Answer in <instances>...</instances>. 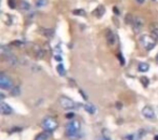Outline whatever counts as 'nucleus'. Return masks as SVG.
<instances>
[{
  "mask_svg": "<svg viewBox=\"0 0 158 140\" xmlns=\"http://www.w3.org/2000/svg\"><path fill=\"white\" fill-rule=\"evenodd\" d=\"M65 133L66 137L69 139H78L80 138V123L77 120H73L66 125L65 127Z\"/></svg>",
  "mask_w": 158,
  "mask_h": 140,
  "instance_id": "nucleus-1",
  "label": "nucleus"
},
{
  "mask_svg": "<svg viewBox=\"0 0 158 140\" xmlns=\"http://www.w3.org/2000/svg\"><path fill=\"white\" fill-rule=\"evenodd\" d=\"M140 42L143 46V48L147 51L153 50L156 47V44H157V39L153 37L152 35H147V34H144V35L140 36Z\"/></svg>",
  "mask_w": 158,
  "mask_h": 140,
  "instance_id": "nucleus-2",
  "label": "nucleus"
},
{
  "mask_svg": "<svg viewBox=\"0 0 158 140\" xmlns=\"http://www.w3.org/2000/svg\"><path fill=\"white\" fill-rule=\"evenodd\" d=\"M57 125H59V124H57L56 120H55L54 117H52V116L44 117V120H42V122H41L42 128H44L46 131H50V133L54 131L55 129L57 128Z\"/></svg>",
  "mask_w": 158,
  "mask_h": 140,
  "instance_id": "nucleus-3",
  "label": "nucleus"
},
{
  "mask_svg": "<svg viewBox=\"0 0 158 140\" xmlns=\"http://www.w3.org/2000/svg\"><path fill=\"white\" fill-rule=\"evenodd\" d=\"M130 24H131L132 28L134 29L135 32H140L142 29L143 25H144V22L143 20L140 18V16H133V15H130Z\"/></svg>",
  "mask_w": 158,
  "mask_h": 140,
  "instance_id": "nucleus-4",
  "label": "nucleus"
},
{
  "mask_svg": "<svg viewBox=\"0 0 158 140\" xmlns=\"http://www.w3.org/2000/svg\"><path fill=\"white\" fill-rule=\"evenodd\" d=\"M60 104L63 109L65 110H73V109H76V103L72 100V99L67 98V97H61L59 100Z\"/></svg>",
  "mask_w": 158,
  "mask_h": 140,
  "instance_id": "nucleus-5",
  "label": "nucleus"
},
{
  "mask_svg": "<svg viewBox=\"0 0 158 140\" xmlns=\"http://www.w3.org/2000/svg\"><path fill=\"white\" fill-rule=\"evenodd\" d=\"M12 86H13L12 79L9 76H7L5 73H1V75H0V87L2 89H11Z\"/></svg>",
  "mask_w": 158,
  "mask_h": 140,
  "instance_id": "nucleus-6",
  "label": "nucleus"
},
{
  "mask_svg": "<svg viewBox=\"0 0 158 140\" xmlns=\"http://www.w3.org/2000/svg\"><path fill=\"white\" fill-rule=\"evenodd\" d=\"M105 37H106V42H107L108 46H114L117 42V38L115 33L112 31V29L107 28L106 29V33H105Z\"/></svg>",
  "mask_w": 158,
  "mask_h": 140,
  "instance_id": "nucleus-7",
  "label": "nucleus"
},
{
  "mask_svg": "<svg viewBox=\"0 0 158 140\" xmlns=\"http://www.w3.org/2000/svg\"><path fill=\"white\" fill-rule=\"evenodd\" d=\"M142 114L144 115L145 118H147V120H155L156 118L155 112H154V110L152 109L151 107H145L144 109L142 110Z\"/></svg>",
  "mask_w": 158,
  "mask_h": 140,
  "instance_id": "nucleus-8",
  "label": "nucleus"
},
{
  "mask_svg": "<svg viewBox=\"0 0 158 140\" xmlns=\"http://www.w3.org/2000/svg\"><path fill=\"white\" fill-rule=\"evenodd\" d=\"M2 57H3V59H5L6 61H7L8 63L10 64V65H12V66H15V65H18V63H19V60L16 59V57H15V55H13L11 52H9V53H6V55H2Z\"/></svg>",
  "mask_w": 158,
  "mask_h": 140,
  "instance_id": "nucleus-9",
  "label": "nucleus"
},
{
  "mask_svg": "<svg viewBox=\"0 0 158 140\" xmlns=\"http://www.w3.org/2000/svg\"><path fill=\"white\" fill-rule=\"evenodd\" d=\"M0 112H1L2 115H10L13 112V109L9 104H7V103L1 102L0 103Z\"/></svg>",
  "mask_w": 158,
  "mask_h": 140,
  "instance_id": "nucleus-10",
  "label": "nucleus"
},
{
  "mask_svg": "<svg viewBox=\"0 0 158 140\" xmlns=\"http://www.w3.org/2000/svg\"><path fill=\"white\" fill-rule=\"evenodd\" d=\"M33 50H34V53H35V55L38 58V59H42V58L44 57V51L42 50L41 48H40L39 46H34L33 47Z\"/></svg>",
  "mask_w": 158,
  "mask_h": 140,
  "instance_id": "nucleus-11",
  "label": "nucleus"
},
{
  "mask_svg": "<svg viewBox=\"0 0 158 140\" xmlns=\"http://www.w3.org/2000/svg\"><path fill=\"white\" fill-rule=\"evenodd\" d=\"M105 13V8L103 6H99L97 9L93 11V15H95L97 18H102Z\"/></svg>",
  "mask_w": 158,
  "mask_h": 140,
  "instance_id": "nucleus-12",
  "label": "nucleus"
},
{
  "mask_svg": "<svg viewBox=\"0 0 158 140\" xmlns=\"http://www.w3.org/2000/svg\"><path fill=\"white\" fill-rule=\"evenodd\" d=\"M49 138H50V131L44 130V131H42V133H40L39 135L35 138V140H49Z\"/></svg>",
  "mask_w": 158,
  "mask_h": 140,
  "instance_id": "nucleus-13",
  "label": "nucleus"
},
{
  "mask_svg": "<svg viewBox=\"0 0 158 140\" xmlns=\"http://www.w3.org/2000/svg\"><path fill=\"white\" fill-rule=\"evenodd\" d=\"M149 28H151V35L158 40V24H152Z\"/></svg>",
  "mask_w": 158,
  "mask_h": 140,
  "instance_id": "nucleus-14",
  "label": "nucleus"
},
{
  "mask_svg": "<svg viewBox=\"0 0 158 140\" xmlns=\"http://www.w3.org/2000/svg\"><path fill=\"white\" fill-rule=\"evenodd\" d=\"M139 71L142 73L144 72H147V71L149 70V65L148 63H145V62H141V63H139V66H138Z\"/></svg>",
  "mask_w": 158,
  "mask_h": 140,
  "instance_id": "nucleus-15",
  "label": "nucleus"
},
{
  "mask_svg": "<svg viewBox=\"0 0 158 140\" xmlns=\"http://www.w3.org/2000/svg\"><path fill=\"white\" fill-rule=\"evenodd\" d=\"M85 110H86L89 114H94L95 111H97L95 107L93 104H91V103H87V104H85Z\"/></svg>",
  "mask_w": 158,
  "mask_h": 140,
  "instance_id": "nucleus-16",
  "label": "nucleus"
},
{
  "mask_svg": "<svg viewBox=\"0 0 158 140\" xmlns=\"http://www.w3.org/2000/svg\"><path fill=\"white\" fill-rule=\"evenodd\" d=\"M20 9L23 10V11H28V10L31 9V5H29L27 1H25V0H21Z\"/></svg>",
  "mask_w": 158,
  "mask_h": 140,
  "instance_id": "nucleus-17",
  "label": "nucleus"
},
{
  "mask_svg": "<svg viewBox=\"0 0 158 140\" xmlns=\"http://www.w3.org/2000/svg\"><path fill=\"white\" fill-rule=\"evenodd\" d=\"M56 70H57V73H59L61 76H64L66 74V71H65V68L62 63H60L59 65L56 66Z\"/></svg>",
  "mask_w": 158,
  "mask_h": 140,
  "instance_id": "nucleus-18",
  "label": "nucleus"
},
{
  "mask_svg": "<svg viewBox=\"0 0 158 140\" xmlns=\"http://www.w3.org/2000/svg\"><path fill=\"white\" fill-rule=\"evenodd\" d=\"M126 139L127 140H141V137H140V135L136 133H130V135H128L127 137H126Z\"/></svg>",
  "mask_w": 158,
  "mask_h": 140,
  "instance_id": "nucleus-19",
  "label": "nucleus"
},
{
  "mask_svg": "<svg viewBox=\"0 0 158 140\" xmlns=\"http://www.w3.org/2000/svg\"><path fill=\"white\" fill-rule=\"evenodd\" d=\"M42 34H44L46 37H48V38H51L53 36V34H54V31L53 29H51V28H49V29H44L42 31Z\"/></svg>",
  "mask_w": 158,
  "mask_h": 140,
  "instance_id": "nucleus-20",
  "label": "nucleus"
},
{
  "mask_svg": "<svg viewBox=\"0 0 158 140\" xmlns=\"http://www.w3.org/2000/svg\"><path fill=\"white\" fill-rule=\"evenodd\" d=\"M140 81H142V84H143V86H144V87H147V86H148V84H149V79L147 78V77H145V76H142L140 78Z\"/></svg>",
  "mask_w": 158,
  "mask_h": 140,
  "instance_id": "nucleus-21",
  "label": "nucleus"
},
{
  "mask_svg": "<svg viewBox=\"0 0 158 140\" xmlns=\"http://www.w3.org/2000/svg\"><path fill=\"white\" fill-rule=\"evenodd\" d=\"M46 5H47V0H37V2H36V6L39 8L44 7Z\"/></svg>",
  "mask_w": 158,
  "mask_h": 140,
  "instance_id": "nucleus-22",
  "label": "nucleus"
},
{
  "mask_svg": "<svg viewBox=\"0 0 158 140\" xmlns=\"http://www.w3.org/2000/svg\"><path fill=\"white\" fill-rule=\"evenodd\" d=\"M12 94H13V96H18V94H20V88L14 87L13 90H12Z\"/></svg>",
  "mask_w": 158,
  "mask_h": 140,
  "instance_id": "nucleus-23",
  "label": "nucleus"
},
{
  "mask_svg": "<svg viewBox=\"0 0 158 140\" xmlns=\"http://www.w3.org/2000/svg\"><path fill=\"white\" fill-rule=\"evenodd\" d=\"M74 14H76V15H85V11L84 10H75Z\"/></svg>",
  "mask_w": 158,
  "mask_h": 140,
  "instance_id": "nucleus-24",
  "label": "nucleus"
},
{
  "mask_svg": "<svg viewBox=\"0 0 158 140\" xmlns=\"http://www.w3.org/2000/svg\"><path fill=\"white\" fill-rule=\"evenodd\" d=\"M8 3H9L10 8H12V9L15 8V0H8Z\"/></svg>",
  "mask_w": 158,
  "mask_h": 140,
  "instance_id": "nucleus-25",
  "label": "nucleus"
},
{
  "mask_svg": "<svg viewBox=\"0 0 158 140\" xmlns=\"http://www.w3.org/2000/svg\"><path fill=\"white\" fill-rule=\"evenodd\" d=\"M74 116H75L74 113H67L66 114V118H68V120H69V118H74Z\"/></svg>",
  "mask_w": 158,
  "mask_h": 140,
  "instance_id": "nucleus-26",
  "label": "nucleus"
},
{
  "mask_svg": "<svg viewBox=\"0 0 158 140\" xmlns=\"http://www.w3.org/2000/svg\"><path fill=\"white\" fill-rule=\"evenodd\" d=\"M118 58H119V60H120V62H121V65H125V60H123V58L121 57L120 53L118 55Z\"/></svg>",
  "mask_w": 158,
  "mask_h": 140,
  "instance_id": "nucleus-27",
  "label": "nucleus"
},
{
  "mask_svg": "<svg viewBox=\"0 0 158 140\" xmlns=\"http://www.w3.org/2000/svg\"><path fill=\"white\" fill-rule=\"evenodd\" d=\"M55 60H56V61H59V62H62V57L60 55H55Z\"/></svg>",
  "mask_w": 158,
  "mask_h": 140,
  "instance_id": "nucleus-28",
  "label": "nucleus"
},
{
  "mask_svg": "<svg viewBox=\"0 0 158 140\" xmlns=\"http://www.w3.org/2000/svg\"><path fill=\"white\" fill-rule=\"evenodd\" d=\"M135 1H136L138 3H143V2L145 1V0H135Z\"/></svg>",
  "mask_w": 158,
  "mask_h": 140,
  "instance_id": "nucleus-29",
  "label": "nucleus"
},
{
  "mask_svg": "<svg viewBox=\"0 0 158 140\" xmlns=\"http://www.w3.org/2000/svg\"><path fill=\"white\" fill-rule=\"evenodd\" d=\"M100 140H110V139L108 137H103V138H101Z\"/></svg>",
  "mask_w": 158,
  "mask_h": 140,
  "instance_id": "nucleus-30",
  "label": "nucleus"
},
{
  "mask_svg": "<svg viewBox=\"0 0 158 140\" xmlns=\"http://www.w3.org/2000/svg\"><path fill=\"white\" fill-rule=\"evenodd\" d=\"M0 98H1V100H3V98H5V96H3V94H0Z\"/></svg>",
  "mask_w": 158,
  "mask_h": 140,
  "instance_id": "nucleus-31",
  "label": "nucleus"
},
{
  "mask_svg": "<svg viewBox=\"0 0 158 140\" xmlns=\"http://www.w3.org/2000/svg\"><path fill=\"white\" fill-rule=\"evenodd\" d=\"M154 140H158V136H155V137H154Z\"/></svg>",
  "mask_w": 158,
  "mask_h": 140,
  "instance_id": "nucleus-32",
  "label": "nucleus"
},
{
  "mask_svg": "<svg viewBox=\"0 0 158 140\" xmlns=\"http://www.w3.org/2000/svg\"><path fill=\"white\" fill-rule=\"evenodd\" d=\"M156 60H157V62H158V55H157V58H156Z\"/></svg>",
  "mask_w": 158,
  "mask_h": 140,
  "instance_id": "nucleus-33",
  "label": "nucleus"
}]
</instances>
